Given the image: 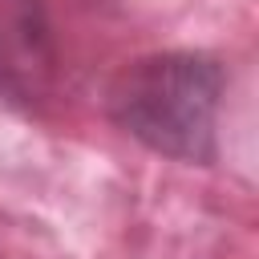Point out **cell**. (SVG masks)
I'll return each instance as SVG.
<instances>
[{
  "label": "cell",
  "mask_w": 259,
  "mask_h": 259,
  "mask_svg": "<svg viewBox=\"0 0 259 259\" xmlns=\"http://www.w3.org/2000/svg\"><path fill=\"white\" fill-rule=\"evenodd\" d=\"M223 97L227 65L214 53L166 49L113 73L105 85V117L150 154L186 166H214Z\"/></svg>",
  "instance_id": "1"
},
{
  "label": "cell",
  "mask_w": 259,
  "mask_h": 259,
  "mask_svg": "<svg viewBox=\"0 0 259 259\" xmlns=\"http://www.w3.org/2000/svg\"><path fill=\"white\" fill-rule=\"evenodd\" d=\"M61 45L49 0H0V101L36 117L57 97Z\"/></svg>",
  "instance_id": "2"
}]
</instances>
